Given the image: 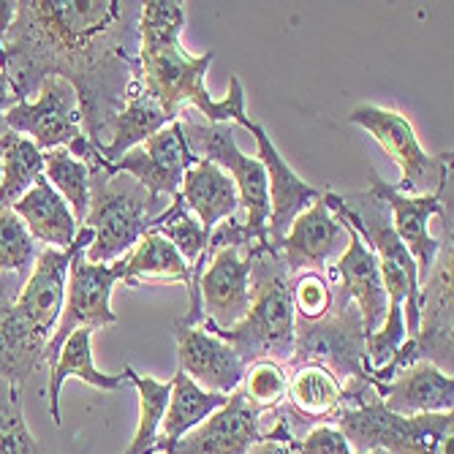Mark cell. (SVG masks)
Listing matches in <instances>:
<instances>
[{
	"label": "cell",
	"instance_id": "obj_1",
	"mask_svg": "<svg viewBox=\"0 0 454 454\" xmlns=\"http://www.w3.org/2000/svg\"><path fill=\"white\" fill-rule=\"evenodd\" d=\"M137 0H17V17L0 41V68L17 101L30 98L47 76L76 90L82 129L101 150L139 82Z\"/></svg>",
	"mask_w": 454,
	"mask_h": 454
},
{
	"label": "cell",
	"instance_id": "obj_2",
	"mask_svg": "<svg viewBox=\"0 0 454 454\" xmlns=\"http://www.w3.org/2000/svg\"><path fill=\"white\" fill-rule=\"evenodd\" d=\"M185 27V9L180 0H147L139 14V85L147 96L158 101L172 122L180 117L183 104L196 106L207 122H237L242 129L247 120L245 112V88L239 76H231L229 96L215 101L207 88V76L215 52H204L199 58L188 55L180 44V33Z\"/></svg>",
	"mask_w": 454,
	"mask_h": 454
},
{
	"label": "cell",
	"instance_id": "obj_3",
	"mask_svg": "<svg viewBox=\"0 0 454 454\" xmlns=\"http://www.w3.org/2000/svg\"><path fill=\"white\" fill-rule=\"evenodd\" d=\"M292 275L275 245H262L251 270V308L245 318L229 329L201 324L229 343L245 367L259 359L288 364L294 356V302H292Z\"/></svg>",
	"mask_w": 454,
	"mask_h": 454
},
{
	"label": "cell",
	"instance_id": "obj_4",
	"mask_svg": "<svg viewBox=\"0 0 454 454\" xmlns=\"http://www.w3.org/2000/svg\"><path fill=\"white\" fill-rule=\"evenodd\" d=\"M68 153L79 158L90 172V207L85 223L93 231L85 259L90 264H114L134 251V245L150 231L153 218L160 213L150 204L147 191L129 175H106L98 150L88 137L76 139Z\"/></svg>",
	"mask_w": 454,
	"mask_h": 454
},
{
	"label": "cell",
	"instance_id": "obj_5",
	"mask_svg": "<svg viewBox=\"0 0 454 454\" xmlns=\"http://www.w3.org/2000/svg\"><path fill=\"white\" fill-rule=\"evenodd\" d=\"M354 451L387 454H451L454 414H419L400 417L384 408L376 392H367L356 405H346L333 422Z\"/></svg>",
	"mask_w": 454,
	"mask_h": 454
},
{
	"label": "cell",
	"instance_id": "obj_6",
	"mask_svg": "<svg viewBox=\"0 0 454 454\" xmlns=\"http://www.w3.org/2000/svg\"><path fill=\"white\" fill-rule=\"evenodd\" d=\"M321 364L329 373L338 376L346 389L356 387H373V367L367 359V335L359 308L338 294L333 288V308L321 318L305 321L297 318L294 324V356L292 367L297 364Z\"/></svg>",
	"mask_w": 454,
	"mask_h": 454
},
{
	"label": "cell",
	"instance_id": "obj_7",
	"mask_svg": "<svg viewBox=\"0 0 454 454\" xmlns=\"http://www.w3.org/2000/svg\"><path fill=\"white\" fill-rule=\"evenodd\" d=\"M183 137L196 160H213L221 167L237 185L239 207L245 210V231L251 234L256 245H270L267 226H270V193H267V172L262 160L245 155L237 145V134L229 122H199L180 112Z\"/></svg>",
	"mask_w": 454,
	"mask_h": 454
},
{
	"label": "cell",
	"instance_id": "obj_8",
	"mask_svg": "<svg viewBox=\"0 0 454 454\" xmlns=\"http://www.w3.org/2000/svg\"><path fill=\"white\" fill-rule=\"evenodd\" d=\"M451 275H454V247L451 237L449 242H441V251L435 256V264L422 283V297H419V326L414 338H405L392 362L381 370H376V389L387 384L397 370L411 367L417 362H430L446 376H451Z\"/></svg>",
	"mask_w": 454,
	"mask_h": 454
},
{
	"label": "cell",
	"instance_id": "obj_9",
	"mask_svg": "<svg viewBox=\"0 0 454 454\" xmlns=\"http://www.w3.org/2000/svg\"><path fill=\"white\" fill-rule=\"evenodd\" d=\"M348 120L373 137L400 167L403 180L397 183V191H403L405 196H425L449 183L451 153L430 155L419 145L414 126L403 112L376 104H359L351 109Z\"/></svg>",
	"mask_w": 454,
	"mask_h": 454
},
{
	"label": "cell",
	"instance_id": "obj_10",
	"mask_svg": "<svg viewBox=\"0 0 454 454\" xmlns=\"http://www.w3.org/2000/svg\"><path fill=\"white\" fill-rule=\"evenodd\" d=\"M93 239L88 237L76 247L68 264L66 280V300L63 313L55 326V333L44 351V364H52L66 338L76 329H104L117 324V313L112 310V288L126 275V259H117L114 264H90L85 251Z\"/></svg>",
	"mask_w": 454,
	"mask_h": 454
},
{
	"label": "cell",
	"instance_id": "obj_11",
	"mask_svg": "<svg viewBox=\"0 0 454 454\" xmlns=\"http://www.w3.org/2000/svg\"><path fill=\"white\" fill-rule=\"evenodd\" d=\"M196 158L183 137V126L180 120L169 122L167 129H160L158 134H153L147 142H142L139 147L129 150L117 160H106L101 158V167L106 175H129L134 177L145 191L150 204L163 213V199H175L180 193L183 177L185 172L193 167Z\"/></svg>",
	"mask_w": 454,
	"mask_h": 454
},
{
	"label": "cell",
	"instance_id": "obj_12",
	"mask_svg": "<svg viewBox=\"0 0 454 454\" xmlns=\"http://www.w3.org/2000/svg\"><path fill=\"white\" fill-rule=\"evenodd\" d=\"M38 96L14 101L6 112V126L14 134L27 137L41 153L71 147L85 137L76 90L60 76H47L35 90Z\"/></svg>",
	"mask_w": 454,
	"mask_h": 454
},
{
	"label": "cell",
	"instance_id": "obj_13",
	"mask_svg": "<svg viewBox=\"0 0 454 454\" xmlns=\"http://www.w3.org/2000/svg\"><path fill=\"white\" fill-rule=\"evenodd\" d=\"M262 245L237 247L223 245L207 256L199 278V302H201V324L215 329H229L245 318L251 308V270Z\"/></svg>",
	"mask_w": 454,
	"mask_h": 454
},
{
	"label": "cell",
	"instance_id": "obj_14",
	"mask_svg": "<svg viewBox=\"0 0 454 454\" xmlns=\"http://www.w3.org/2000/svg\"><path fill=\"white\" fill-rule=\"evenodd\" d=\"M367 177H370V191H373L389 207L395 234L405 245L411 259H414L417 275H419V288H422V283L427 280V275L435 264V256L441 251V239H435L430 234V218L433 215L446 218L443 193H446L449 183L435 188L433 193H425V196H405L403 191H397L395 183L381 180V175L376 169H370Z\"/></svg>",
	"mask_w": 454,
	"mask_h": 454
},
{
	"label": "cell",
	"instance_id": "obj_15",
	"mask_svg": "<svg viewBox=\"0 0 454 454\" xmlns=\"http://www.w3.org/2000/svg\"><path fill=\"white\" fill-rule=\"evenodd\" d=\"M93 239V231L88 226H79L76 239L71 242V247L66 251H55V247H41L38 259L27 275V280L22 283L20 294H17V310L22 313V318L35 329L38 335H44L47 343L55 333V326L60 321L63 313V300H66V280H68V264L71 256L76 254V247Z\"/></svg>",
	"mask_w": 454,
	"mask_h": 454
},
{
	"label": "cell",
	"instance_id": "obj_16",
	"mask_svg": "<svg viewBox=\"0 0 454 454\" xmlns=\"http://www.w3.org/2000/svg\"><path fill=\"white\" fill-rule=\"evenodd\" d=\"M343 226L348 234L346 251H343V256H338V262L333 267H326L324 278L329 280V286H333L338 294L348 297L359 308L364 335H373V333H379V326L387 318V292H384L379 259L348 223H343Z\"/></svg>",
	"mask_w": 454,
	"mask_h": 454
},
{
	"label": "cell",
	"instance_id": "obj_17",
	"mask_svg": "<svg viewBox=\"0 0 454 454\" xmlns=\"http://www.w3.org/2000/svg\"><path fill=\"white\" fill-rule=\"evenodd\" d=\"M245 131H251L256 145H259V160L267 172V193H270V226H267V239L270 245H280L286 231L292 229L297 215H302L313 201L321 199V191L308 185L292 167L286 163V158L278 153L272 139L267 137L262 122L247 120Z\"/></svg>",
	"mask_w": 454,
	"mask_h": 454
},
{
	"label": "cell",
	"instance_id": "obj_18",
	"mask_svg": "<svg viewBox=\"0 0 454 454\" xmlns=\"http://www.w3.org/2000/svg\"><path fill=\"white\" fill-rule=\"evenodd\" d=\"M175 338H177V359L183 373L199 384L204 392L215 395H231L239 389L245 376V362L237 356V351L223 343L210 329L188 326L183 318L175 321Z\"/></svg>",
	"mask_w": 454,
	"mask_h": 454
},
{
	"label": "cell",
	"instance_id": "obj_19",
	"mask_svg": "<svg viewBox=\"0 0 454 454\" xmlns=\"http://www.w3.org/2000/svg\"><path fill=\"white\" fill-rule=\"evenodd\" d=\"M22 278L14 272H0V381L22 389L35 370L44 364L47 338L22 318L17 310V294Z\"/></svg>",
	"mask_w": 454,
	"mask_h": 454
},
{
	"label": "cell",
	"instance_id": "obj_20",
	"mask_svg": "<svg viewBox=\"0 0 454 454\" xmlns=\"http://www.w3.org/2000/svg\"><path fill=\"white\" fill-rule=\"evenodd\" d=\"M262 417L264 414L247 405L242 392L234 389L223 408L175 443L172 454H247L264 438L259 427Z\"/></svg>",
	"mask_w": 454,
	"mask_h": 454
},
{
	"label": "cell",
	"instance_id": "obj_21",
	"mask_svg": "<svg viewBox=\"0 0 454 454\" xmlns=\"http://www.w3.org/2000/svg\"><path fill=\"white\" fill-rule=\"evenodd\" d=\"M340 242H348L346 226L329 213L321 193L318 201H313L302 215H297L292 229L280 239L278 251L286 262L288 275L294 278L300 272L326 270L329 259L340 251Z\"/></svg>",
	"mask_w": 454,
	"mask_h": 454
},
{
	"label": "cell",
	"instance_id": "obj_22",
	"mask_svg": "<svg viewBox=\"0 0 454 454\" xmlns=\"http://www.w3.org/2000/svg\"><path fill=\"white\" fill-rule=\"evenodd\" d=\"M384 408L400 417L449 414L454 408V381L430 362L403 367L376 389Z\"/></svg>",
	"mask_w": 454,
	"mask_h": 454
},
{
	"label": "cell",
	"instance_id": "obj_23",
	"mask_svg": "<svg viewBox=\"0 0 454 454\" xmlns=\"http://www.w3.org/2000/svg\"><path fill=\"white\" fill-rule=\"evenodd\" d=\"M12 210L27 226L30 237L44 247L66 251L79 234V223H76L71 207L63 201V196L47 183L44 175L33 183V188L20 201L12 204Z\"/></svg>",
	"mask_w": 454,
	"mask_h": 454
},
{
	"label": "cell",
	"instance_id": "obj_24",
	"mask_svg": "<svg viewBox=\"0 0 454 454\" xmlns=\"http://www.w3.org/2000/svg\"><path fill=\"white\" fill-rule=\"evenodd\" d=\"M68 379H76L88 387H96L101 392H117L129 384L126 376H109L93 364V329H76L60 346L55 362L50 364V414L52 422L60 427L63 411H60V392Z\"/></svg>",
	"mask_w": 454,
	"mask_h": 454
},
{
	"label": "cell",
	"instance_id": "obj_25",
	"mask_svg": "<svg viewBox=\"0 0 454 454\" xmlns=\"http://www.w3.org/2000/svg\"><path fill=\"white\" fill-rule=\"evenodd\" d=\"M180 199L185 204V210L193 213V218L210 234L226 218H234L239 207L234 180L221 167H215L213 160H196L185 172L180 185Z\"/></svg>",
	"mask_w": 454,
	"mask_h": 454
},
{
	"label": "cell",
	"instance_id": "obj_26",
	"mask_svg": "<svg viewBox=\"0 0 454 454\" xmlns=\"http://www.w3.org/2000/svg\"><path fill=\"white\" fill-rule=\"evenodd\" d=\"M172 392H169V405L167 414L160 419V438H158V454H172L175 443L199 427L207 417H213L218 408L226 405L229 395H215L204 392L199 384H193L183 370L172 376Z\"/></svg>",
	"mask_w": 454,
	"mask_h": 454
},
{
	"label": "cell",
	"instance_id": "obj_27",
	"mask_svg": "<svg viewBox=\"0 0 454 454\" xmlns=\"http://www.w3.org/2000/svg\"><path fill=\"white\" fill-rule=\"evenodd\" d=\"M169 122L172 120L163 114L158 101L145 93V88L139 85V82H134L131 90H129V98H126V106L120 109V114L114 120L112 139H109V145H104L98 150V155L106 158V160H117L129 150L147 142L160 129H167Z\"/></svg>",
	"mask_w": 454,
	"mask_h": 454
},
{
	"label": "cell",
	"instance_id": "obj_28",
	"mask_svg": "<svg viewBox=\"0 0 454 454\" xmlns=\"http://www.w3.org/2000/svg\"><path fill=\"white\" fill-rule=\"evenodd\" d=\"M122 283L129 288H137L142 283H185L191 286V267L183 262V256L175 251V245L158 234L147 231L137 245L131 256L126 259V275Z\"/></svg>",
	"mask_w": 454,
	"mask_h": 454
},
{
	"label": "cell",
	"instance_id": "obj_29",
	"mask_svg": "<svg viewBox=\"0 0 454 454\" xmlns=\"http://www.w3.org/2000/svg\"><path fill=\"white\" fill-rule=\"evenodd\" d=\"M44 175V153L27 137L6 131L0 139V210H12Z\"/></svg>",
	"mask_w": 454,
	"mask_h": 454
},
{
	"label": "cell",
	"instance_id": "obj_30",
	"mask_svg": "<svg viewBox=\"0 0 454 454\" xmlns=\"http://www.w3.org/2000/svg\"><path fill=\"white\" fill-rule=\"evenodd\" d=\"M122 376L139 392V425L134 433V441L122 454H158V438H160V419L167 414L169 405V381H158L153 376H142L129 364L122 370Z\"/></svg>",
	"mask_w": 454,
	"mask_h": 454
},
{
	"label": "cell",
	"instance_id": "obj_31",
	"mask_svg": "<svg viewBox=\"0 0 454 454\" xmlns=\"http://www.w3.org/2000/svg\"><path fill=\"white\" fill-rule=\"evenodd\" d=\"M44 177L63 196L71 207L76 223L82 226L90 207V172L79 158H74L66 147L44 153Z\"/></svg>",
	"mask_w": 454,
	"mask_h": 454
},
{
	"label": "cell",
	"instance_id": "obj_32",
	"mask_svg": "<svg viewBox=\"0 0 454 454\" xmlns=\"http://www.w3.org/2000/svg\"><path fill=\"white\" fill-rule=\"evenodd\" d=\"M239 392L245 403L256 408L259 414H270V411L280 408L286 403L288 392V370L280 362L259 359L245 367V376L239 384Z\"/></svg>",
	"mask_w": 454,
	"mask_h": 454
},
{
	"label": "cell",
	"instance_id": "obj_33",
	"mask_svg": "<svg viewBox=\"0 0 454 454\" xmlns=\"http://www.w3.org/2000/svg\"><path fill=\"white\" fill-rule=\"evenodd\" d=\"M41 245L30 237L27 226L14 210H0V272H14L27 280Z\"/></svg>",
	"mask_w": 454,
	"mask_h": 454
},
{
	"label": "cell",
	"instance_id": "obj_34",
	"mask_svg": "<svg viewBox=\"0 0 454 454\" xmlns=\"http://www.w3.org/2000/svg\"><path fill=\"white\" fill-rule=\"evenodd\" d=\"M0 454H44L22 411V389L0 381Z\"/></svg>",
	"mask_w": 454,
	"mask_h": 454
},
{
	"label": "cell",
	"instance_id": "obj_35",
	"mask_svg": "<svg viewBox=\"0 0 454 454\" xmlns=\"http://www.w3.org/2000/svg\"><path fill=\"white\" fill-rule=\"evenodd\" d=\"M288 286H292V302L297 318L316 321L333 308V286H329L324 272H300Z\"/></svg>",
	"mask_w": 454,
	"mask_h": 454
},
{
	"label": "cell",
	"instance_id": "obj_36",
	"mask_svg": "<svg viewBox=\"0 0 454 454\" xmlns=\"http://www.w3.org/2000/svg\"><path fill=\"white\" fill-rule=\"evenodd\" d=\"M300 454H359L351 449L346 435L335 425H316L302 438L294 441ZM370 454H387V451H370Z\"/></svg>",
	"mask_w": 454,
	"mask_h": 454
},
{
	"label": "cell",
	"instance_id": "obj_37",
	"mask_svg": "<svg viewBox=\"0 0 454 454\" xmlns=\"http://www.w3.org/2000/svg\"><path fill=\"white\" fill-rule=\"evenodd\" d=\"M247 454H300L294 449V435L288 430V425L278 417L275 427L270 433H264V438L247 451Z\"/></svg>",
	"mask_w": 454,
	"mask_h": 454
},
{
	"label": "cell",
	"instance_id": "obj_38",
	"mask_svg": "<svg viewBox=\"0 0 454 454\" xmlns=\"http://www.w3.org/2000/svg\"><path fill=\"white\" fill-rule=\"evenodd\" d=\"M14 101H17V96H14L12 82H9L6 71L0 68V139H4V134L9 131V126H6V112H9V106Z\"/></svg>",
	"mask_w": 454,
	"mask_h": 454
},
{
	"label": "cell",
	"instance_id": "obj_39",
	"mask_svg": "<svg viewBox=\"0 0 454 454\" xmlns=\"http://www.w3.org/2000/svg\"><path fill=\"white\" fill-rule=\"evenodd\" d=\"M14 17H17V4H14V0H0V41L6 38Z\"/></svg>",
	"mask_w": 454,
	"mask_h": 454
}]
</instances>
